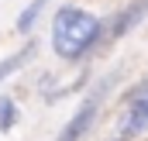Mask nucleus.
Instances as JSON below:
<instances>
[{
	"label": "nucleus",
	"instance_id": "obj_8",
	"mask_svg": "<svg viewBox=\"0 0 148 141\" xmlns=\"http://www.w3.org/2000/svg\"><path fill=\"white\" fill-rule=\"evenodd\" d=\"M114 141H124V138H114Z\"/></svg>",
	"mask_w": 148,
	"mask_h": 141
},
{
	"label": "nucleus",
	"instance_id": "obj_7",
	"mask_svg": "<svg viewBox=\"0 0 148 141\" xmlns=\"http://www.w3.org/2000/svg\"><path fill=\"white\" fill-rule=\"evenodd\" d=\"M141 103H148V76L138 79V83L124 93V107H141Z\"/></svg>",
	"mask_w": 148,
	"mask_h": 141
},
{
	"label": "nucleus",
	"instance_id": "obj_2",
	"mask_svg": "<svg viewBox=\"0 0 148 141\" xmlns=\"http://www.w3.org/2000/svg\"><path fill=\"white\" fill-rule=\"evenodd\" d=\"M103 93H107V83H100L90 97H83V103L76 107V114L66 120V127L59 131L55 141H83V134H90V127H93V120H97V114H100Z\"/></svg>",
	"mask_w": 148,
	"mask_h": 141
},
{
	"label": "nucleus",
	"instance_id": "obj_6",
	"mask_svg": "<svg viewBox=\"0 0 148 141\" xmlns=\"http://www.w3.org/2000/svg\"><path fill=\"white\" fill-rule=\"evenodd\" d=\"M17 117H21V110L14 103V97H3L0 93V131H14Z\"/></svg>",
	"mask_w": 148,
	"mask_h": 141
},
{
	"label": "nucleus",
	"instance_id": "obj_1",
	"mask_svg": "<svg viewBox=\"0 0 148 141\" xmlns=\"http://www.w3.org/2000/svg\"><path fill=\"white\" fill-rule=\"evenodd\" d=\"M103 41H107L103 17H97L83 7H73V3H62L55 10V17H52V48H55L59 59L79 62L90 52H97Z\"/></svg>",
	"mask_w": 148,
	"mask_h": 141
},
{
	"label": "nucleus",
	"instance_id": "obj_4",
	"mask_svg": "<svg viewBox=\"0 0 148 141\" xmlns=\"http://www.w3.org/2000/svg\"><path fill=\"white\" fill-rule=\"evenodd\" d=\"M35 52H38V41H35V38H28V45H21L17 52L3 55V59H0V83H3V79H10L17 69H24V66L35 59Z\"/></svg>",
	"mask_w": 148,
	"mask_h": 141
},
{
	"label": "nucleus",
	"instance_id": "obj_5",
	"mask_svg": "<svg viewBox=\"0 0 148 141\" xmlns=\"http://www.w3.org/2000/svg\"><path fill=\"white\" fill-rule=\"evenodd\" d=\"M45 7H48V0H31V3L17 14V24H14V28H17L21 35H31V31H35V24L41 21V10H45Z\"/></svg>",
	"mask_w": 148,
	"mask_h": 141
},
{
	"label": "nucleus",
	"instance_id": "obj_3",
	"mask_svg": "<svg viewBox=\"0 0 148 141\" xmlns=\"http://www.w3.org/2000/svg\"><path fill=\"white\" fill-rule=\"evenodd\" d=\"M145 17H148V0H127L110 21H103L107 24V38H124L131 28H138Z\"/></svg>",
	"mask_w": 148,
	"mask_h": 141
}]
</instances>
